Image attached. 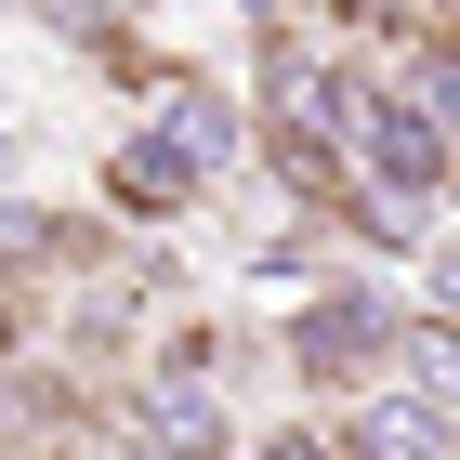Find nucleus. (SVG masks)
Instances as JSON below:
<instances>
[{
	"mask_svg": "<svg viewBox=\"0 0 460 460\" xmlns=\"http://www.w3.org/2000/svg\"><path fill=\"white\" fill-rule=\"evenodd\" d=\"M263 460H342V434H316V421H289V434H277V447H263Z\"/></svg>",
	"mask_w": 460,
	"mask_h": 460,
	"instance_id": "6e6552de",
	"label": "nucleus"
},
{
	"mask_svg": "<svg viewBox=\"0 0 460 460\" xmlns=\"http://www.w3.org/2000/svg\"><path fill=\"white\" fill-rule=\"evenodd\" d=\"M394 382L434 394V408L460 421V329H447V316H408V329H394Z\"/></svg>",
	"mask_w": 460,
	"mask_h": 460,
	"instance_id": "423d86ee",
	"label": "nucleus"
},
{
	"mask_svg": "<svg viewBox=\"0 0 460 460\" xmlns=\"http://www.w3.org/2000/svg\"><path fill=\"white\" fill-rule=\"evenodd\" d=\"M13 342H27V289L0 277V355H13Z\"/></svg>",
	"mask_w": 460,
	"mask_h": 460,
	"instance_id": "1a4fd4ad",
	"label": "nucleus"
},
{
	"mask_svg": "<svg viewBox=\"0 0 460 460\" xmlns=\"http://www.w3.org/2000/svg\"><path fill=\"white\" fill-rule=\"evenodd\" d=\"M342 460H460V421L408 382H368L342 394Z\"/></svg>",
	"mask_w": 460,
	"mask_h": 460,
	"instance_id": "f03ea898",
	"label": "nucleus"
},
{
	"mask_svg": "<svg viewBox=\"0 0 460 460\" xmlns=\"http://www.w3.org/2000/svg\"><path fill=\"white\" fill-rule=\"evenodd\" d=\"M53 460H158V447L132 434V408H79V421L53 434Z\"/></svg>",
	"mask_w": 460,
	"mask_h": 460,
	"instance_id": "0eeeda50",
	"label": "nucleus"
},
{
	"mask_svg": "<svg viewBox=\"0 0 460 460\" xmlns=\"http://www.w3.org/2000/svg\"><path fill=\"white\" fill-rule=\"evenodd\" d=\"M158 145H172L184 172L211 184V172H224V158H237V106H224L211 79H158Z\"/></svg>",
	"mask_w": 460,
	"mask_h": 460,
	"instance_id": "20e7f679",
	"label": "nucleus"
},
{
	"mask_svg": "<svg viewBox=\"0 0 460 460\" xmlns=\"http://www.w3.org/2000/svg\"><path fill=\"white\" fill-rule=\"evenodd\" d=\"M237 13H250V27H289V13H303V0H237Z\"/></svg>",
	"mask_w": 460,
	"mask_h": 460,
	"instance_id": "9b49d317",
	"label": "nucleus"
},
{
	"mask_svg": "<svg viewBox=\"0 0 460 460\" xmlns=\"http://www.w3.org/2000/svg\"><path fill=\"white\" fill-rule=\"evenodd\" d=\"M434 303H447V329H460V250H447V263H434Z\"/></svg>",
	"mask_w": 460,
	"mask_h": 460,
	"instance_id": "9d476101",
	"label": "nucleus"
},
{
	"mask_svg": "<svg viewBox=\"0 0 460 460\" xmlns=\"http://www.w3.org/2000/svg\"><path fill=\"white\" fill-rule=\"evenodd\" d=\"M198 198H211V184L184 172V158H172V145H158V132L106 145V211H119V224H184V211H198Z\"/></svg>",
	"mask_w": 460,
	"mask_h": 460,
	"instance_id": "7ed1b4c3",
	"label": "nucleus"
},
{
	"mask_svg": "<svg viewBox=\"0 0 460 460\" xmlns=\"http://www.w3.org/2000/svg\"><path fill=\"white\" fill-rule=\"evenodd\" d=\"M132 434H145L158 460H224V408H211L198 382H145V394H132Z\"/></svg>",
	"mask_w": 460,
	"mask_h": 460,
	"instance_id": "39448f33",
	"label": "nucleus"
},
{
	"mask_svg": "<svg viewBox=\"0 0 460 460\" xmlns=\"http://www.w3.org/2000/svg\"><path fill=\"white\" fill-rule=\"evenodd\" d=\"M0 460H27V447H0Z\"/></svg>",
	"mask_w": 460,
	"mask_h": 460,
	"instance_id": "f8f14e48",
	"label": "nucleus"
},
{
	"mask_svg": "<svg viewBox=\"0 0 460 460\" xmlns=\"http://www.w3.org/2000/svg\"><path fill=\"white\" fill-rule=\"evenodd\" d=\"M394 303L382 289H316V303H303V316H289V368H303V382H329V394H368L394 368Z\"/></svg>",
	"mask_w": 460,
	"mask_h": 460,
	"instance_id": "f257e3e1",
	"label": "nucleus"
}]
</instances>
